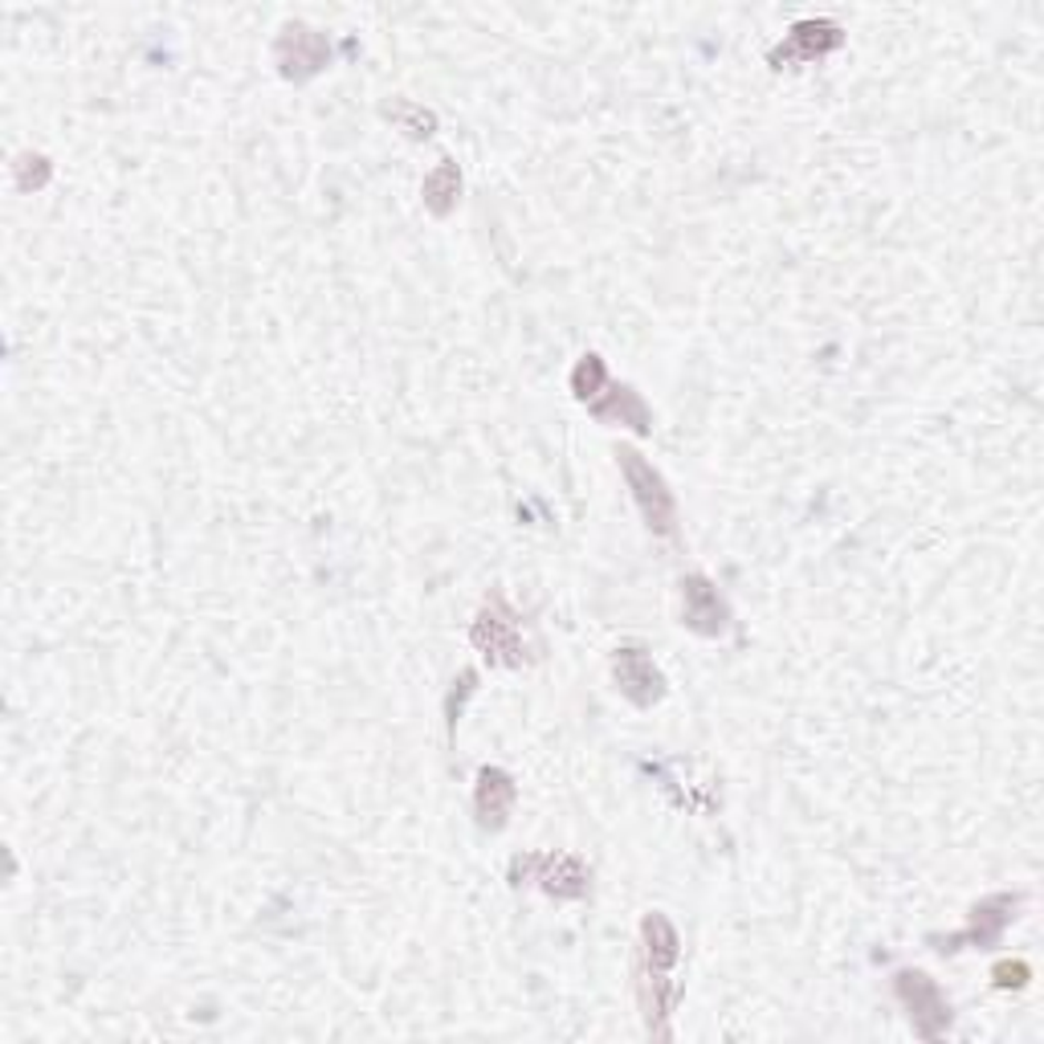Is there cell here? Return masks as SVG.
<instances>
[{
  "label": "cell",
  "mask_w": 1044,
  "mask_h": 1044,
  "mask_svg": "<svg viewBox=\"0 0 1044 1044\" xmlns=\"http://www.w3.org/2000/svg\"><path fill=\"white\" fill-rule=\"evenodd\" d=\"M898 992H902V1000H906L914 1012L910 1016L914 1020H922V1007H931V1016L939 1020V1024H946L951 1020V1012H946V1004H943V995L934 992V983L926 980V975H898Z\"/></svg>",
  "instance_id": "cell-1"
}]
</instances>
